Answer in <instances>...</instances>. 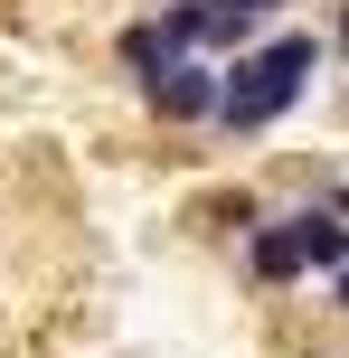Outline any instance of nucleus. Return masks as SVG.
<instances>
[{
	"label": "nucleus",
	"instance_id": "1",
	"mask_svg": "<svg viewBox=\"0 0 349 358\" xmlns=\"http://www.w3.org/2000/svg\"><path fill=\"white\" fill-rule=\"evenodd\" d=\"M312 66H321V38H312V29H283V38H264V48H245L236 66L218 76V123H227V132L283 123L293 94L312 85Z\"/></svg>",
	"mask_w": 349,
	"mask_h": 358
},
{
	"label": "nucleus",
	"instance_id": "2",
	"mask_svg": "<svg viewBox=\"0 0 349 358\" xmlns=\"http://www.w3.org/2000/svg\"><path fill=\"white\" fill-rule=\"evenodd\" d=\"M151 113H161V123H208V113H218V66L170 57V66L151 76Z\"/></svg>",
	"mask_w": 349,
	"mask_h": 358
},
{
	"label": "nucleus",
	"instance_id": "3",
	"mask_svg": "<svg viewBox=\"0 0 349 358\" xmlns=\"http://www.w3.org/2000/svg\"><path fill=\"white\" fill-rule=\"evenodd\" d=\"M293 245H302V264H321V273L349 264V227H340V217H312V208H302L293 217Z\"/></svg>",
	"mask_w": 349,
	"mask_h": 358
},
{
	"label": "nucleus",
	"instance_id": "4",
	"mask_svg": "<svg viewBox=\"0 0 349 358\" xmlns=\"http://www.w3.org/2000/svg\"><path fill=\"white\" fill-rule=\"evenodd\" d=\"M245 264H255L264 283H293V273H302V245H293V217H283V227H255V245H245Z\"/></svg>",
	"mask_w": 349,
	"mask_h": 358
},
{
	"label": "nucleus",
	"instance_id": "5",
	"mask_svg": "<svg viewBox=\"0 0 349 358\" xmlns=\"http://www.w3.org/2000/svg\"><path fill=\"white\" fill-rule=\"evenodd\" d=\"M170 57H189L180 38H170V19H142V29H123V66H142V76H161Z\"/></svg>",
	"mask_w": 349,
	"mask_h": 358
},
{
	"label": "nucleus",
	"instance_id": "6",
	"mask_svg": "<svg viewBox=\"0 0 349 358\" xmlns=\"http://www.w3.org/2000/svg\"><path fill=\"white\" fill-rule=\"evenodd\" d=\"M340 311H349V264H340Z\"/></svg>",
	"mask_w": 349,
	"mask_h": 358
},
{
	"label": "nucleus",
	"instance_id": "7",
	"mask_svg": "<svg viewBox=\"0 0 349 358\" xmlns=\"http://www.w3.org/2000/svg\"><path fill=\"white\" fill-rule=\"evenodd\" d=\"M340 48H349V19H340Z\"/></svg>",
	"mask_w": 349,
	"mask_h": 358
}]
</instances>
